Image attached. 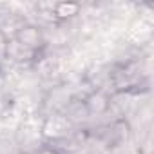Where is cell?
<instances>
[{
  "label": "cell",
  "mask_w": 154,
  "mask_h": 154,
  "mask_svg": "<svg viewBox=\"0 0 154 154\" xmlns=\"http://www.w3.org/2000/svg\"><path fill=\"white\" fill-rule=\"evenodd\" d=\"M11 38L17 44H20L22 47L33 51L38 56H44V53L47 49V36H45L44 29L40 26H36V24H31V22H26V24L18 26L13 31Z\"/></svg>",
  "instance_id": "obj_1"
},
{
  "label": "cell",
  "mask_w": 154,
  "mask_h": 154,
  "mask_svg": "<svg viewBox=\"0 0 154 154\" xmlns=\"http://www.w3.org/2000/svg\"><path fill=\"white\" fill-rule=\"evenodd\" d=\"M2 58L17 63V65H29V63H35L38 62L42 56L35 54L33 51L22 47L20 44H17L11 36H8V42H6V47H4V53H2Z\"/></svg>",
  "instance_id": "obj_2"
},
{
  "label": "cell",
  "mask_w": 154,
  "mask_h": 154,
  "mask_svg": "<svg viewBox=\"0 0 154 154\" xmlns=\"http://www.w3.org/2000/svg\"><path fill=\"white\" fill-rule=\"evenodd\" d=\"M82 13V4L80 2H71V0H62V2H54L49 9L51 20L54 24H67L74 20Z\"/></svg>",
  "instance_id": "obj_3"
},
{
  "label": "cell",
  "mask_w": 154,
  "mask_h": 154,
  "mask_svg": "<svg viewBox=\"0 0 154 154\" xmlns=\"http://www.w3.org/2000/svg\"><path fill=\"white\" fill-rule=\"evenodd\" d=\"M69 132V120L60 114V112H53L49 114L45 120H44V125H42V136L45 140H58V138H63L65 134Z\"/></svg>",
  "instance_id": "obj_4"
},
{
  "label": "cell",
  "mask_w": 154,
  "mask_h": 154,
  "mask_svg": "<svg viewBox=\"0 0 154 154\" xmlns=\"http://www.w3.org/2000/svg\"><path fill=\"white\" fill-rule=\"evenodd\" d=\"M84 107L87 111V114L91 116H98V114H105L111 107V96L103 91H93L91 94L85 96L84 100Z\"/></svg>",
  "instance_id": "obj_5"
},
{
  "label": "cell",
  "mask_w": 154,
  "mask_h": 154,
  "mask_svg": "<svg viewBox=\"0 0 154 154\" xmlns=\"http://www.w3.org/2000/svg\"><path fill=\"white\" fill-rule=\"evenodd\" d=\"M24 154H60V152L51 143H44V145H38V147H33V149L26 150Z\"/></svg>",
  "instance_id": "obj_6"
},
{
  "label": "cell",
  "mask_w": 154,
  "mask_h": 154,
  "mask_svg": "<svg viewBox=\"0 0 154 154\" xmlns=\"http://www.w3.org/2000/svg\"><path fill=\"white\" fill-rule=\"evenodd\" d=\"M8 33L4 29H0V58H2V53H4V47H6V42H8Z\"/></svg>",
  "instance_id": "obj_7"
},
{
  "label": "cell",
  "mask_w": 154,
  "mask_h": 154,
  "mask_svg": "<svg viewBox=\"0 0 154 154\" xmlns=\"http://www.w3.org/2000/svg\"><path fill=\"white\" fill-rule=\"evenodd\" d=\"M0 72H2V58H0Z\"/></svg>",
  "instance_id": "obj_8"
}]
</instances>
